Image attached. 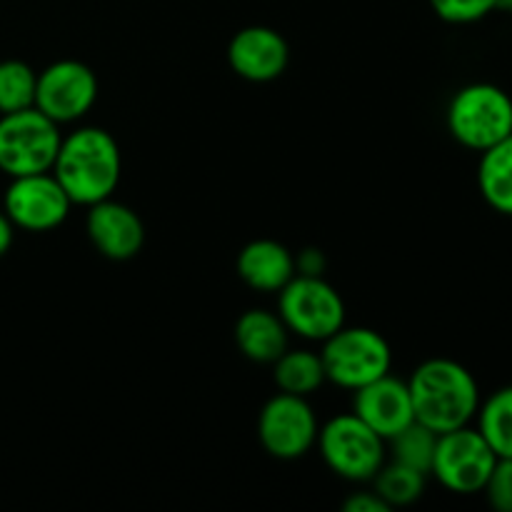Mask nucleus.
Here are the masks:
<instances>
[{
    "label": "nucleus",
    "mask_w": 512,
    "mask_h": 512,
    "mask_svg": "<svg viewBox=\"0 0 512 512\" xmlns=\"http://www.w3.org/2000/svg\"><path fill=\"white\" fill-rule=\"evenodd\" d=\"M70 203L63 185L50 173H33L10 178L3 195V210L15 225V230L28 233H48L68 220Z\"/></svg>",
    "instance_id": "9b49d317"
},
{
    "label": "nucleus",
    "mask_w": 512,
    "mask_h": 512,
    "mask_svg": "<svg viewBox=\"0 0 512 512\" xmlns=\"http://www.w3.org/2000/svg\"><path fill=\"white\" fill-rule=\"evenodd\" d=\"M370 430L388 443L393 435L408 428L415 420L413 400H410L408 380L395 378L393 373L353 390V410Z\"/></svg>",
    "instance_id": "4468645a"
},
{
    "label": "nucleus",
    "mask_w": 512,
    "mask_h": 512,
    "mask_svg": "<svg viewBox=\"0 0 512 512\" xmlns=\"http://www.w3.org/2000/svg\"><path fill=\"white\" fill-rule=\"evenodd\" d=\"M483 495L493 510L512 512V458H498Z\"/></svg>",
    "instance_id": "b1692460"
},
{
    "label": "nucleus",
    "mask_w": 512,
    "mask_h": 512,
    "mask_svg": "<svg viewBox=\"0 0 512 512\" xmlns=\"http://www.w3.org/2000/svg\"><path fill=\"white\" fill-rule=\"evenodd\" d=\"M273 383L280 393L310 398L315 390L323 388V383H328L320 353L308 348H288L273 363Z\"/></svg>",
    "instance_id": "a211bd4d"
},
{
    "label": "nucleus",
    "mask_w": 512,
    "mask_h": 512,
    "mask_svg": "<svg viewBox=\"0 0 512 512\" xmlns=\"http://www.w3.org/2000/svg\"><path fill=\"white\" fill-rule=\"evenodd\" d=\"M495 463H498V455L493 453L488 440L480 435L475 425H465V428L438 435L430 475L448 493L475 495L483 493Z\"/></svg>",
    "instance_id": "6e6552de"
},
{
    "label": "nucleus",
    "mask_w": 512,
    "mask_h": 512,
    "mask_svg": "<svg viewBox=\"0 0 512 512\" xmlns=\"http://www.w3.org/2000/svg\"><path fill=\"white\" fill-rule=\"evenodd\" d=\"M433 13L450 25H473L498 10V0H428Z\"/></svg>",
    "instance_id": "5701e85b"
},
{
    "label": "nucleus",
    "mask_w": 512,
    "mask_h": 512,
    "mask_svg": "<svg viewBox=\"0 0 512 512\" xmlns=\"http://www.w3.org/2000/svg\"><path fill=\"white\" fill-rule=\"evenodd\" d=\"M233 338L243 358L258 365H273L290 348V330L275 310L250 308L235 320Z\"/></svg>",
    "instance_id": "dca6fc26"
},
{
    "label": "nucleus",
    "mask_w": 512,
    "mask_h": 512,
    "mask_svg": "<svg viewBox=\"0 0 512 512\" xmlns=\"http://www.w3.org/2000/svg\"><path fill=\"white\" fill-rule=\"evenodd\" d=\"M328 270V258L318 248H303L295 253V275H310V278H323Z\"/></svg>",
    "instance_id": "393cba45"
},
{
    "label": "nucleus",
    "mask_w": 512,
    "mask_h": 512,
    "mask_svg": "<svg viewBox=\"0 0 512 512\" xmlns=\"http://www.w3.org/2000/svg\"><path fill=\"white\" fill-rule=\"evenodd\" d=\"M450 138L473 153L493 148L512 135V98L495 83H468L445 110Z\"/></svg>",
    "instance_id": "7ed1b4c3"
},
{
    "label": "nucleus",
    "mask_w": 512,
    "mask_h": 512,
    "mask_svg": "<svg viewBox=\"0 0 512 512\" xmlns=\"http://www.w3.org/2000/svg\"><path fill=\"white\" fill-rule=\"evenodd\" d=\"M498 10H503V13L512 15V0H498Z\"/></svg>",
    "instance_id": "cd10ccee"
},
{
    "label": "nucleus",
    "mask_w": 512,
    "mask_h": 512,
    "mask_svg": "<svg viewBox=\"0 0 512 512\" xmlns=\"http://www.w3.org/2000/svg\"><path fill=\"white\" fill-rule=\"evenodd\" d=\"M320 360H323L325 380L353 393L390 373L393 350L378 330L365 325H343L328 340H323Z\"/></svg>",
    "instance_id": "20e7f679"
},
{
    "label": "nucleus",
    "mask_w": 512,
    "mask_h": 512,
    "mask_svg": "<svg viewBox=\"0 0 512 512\" xmlns=\"http://www.w3.org/2000/svg\"><path fill=\"white\" fill-rule=\"evenodd\" d=\"M345 512H388V503L375 490H360L343 503Z\"/></svg>",
    "instance_id": "a878e982"
},
{
    "label": "nucleus",
    "mask_w": 512,
    "mask_h": 512,
    "mask_svg": "<svg viewBox=\"0 0 512 512\" xmlns=\"http://www.w3.org/2000/svg\"><path fill=\"white\" fill-rule=\"evenodd\" d=\"M85 235H88L90 245L113 263L133 260L145 245V225L140 215L130 205L118 203L113 198L88 205Z\"/></svg>",
    "instance_id": "ddd939ff"
},
{
    "label": "nucleus",
    "mask_w": 512,
    "mask_h": 512,
    "mask_svg": "<svg viewBox=\"0 0 512 512\" xmlns=\"http://www.w3.org/2000/svg\"><path fill=\"white\" fill-rule=\"evenodd\" d=\"M73 205L100 203L113 198L123 175V153L113 133L98 125H83L63 135L50 168Z\"/></svg>",
    "instance_id": "f257e3e1"
},
{
    "label": "nucleus",
    "mask_w": 512,
    "mask_h": 512,
    "mask_svg": "<svg viewBox=\"0 0 512 512\" xmlns=\"http://www.w3.org/2000/svg\"><path fill=\"white\" fill-rule=\"evenodd\" d=\"M38 73L25 60H0V115L35 105Z\"/></svg>",
    "instance_id": "4be33fe9"
},
{
    "label": "nucleus",
    "mask_w": 512,
    "mask_h": 512,
    "mask_svg": "<svg viewBox=\"0 0 512 512\" xmlns=\"http://www.w3.org/2000/svg\"><path fill=\"white\" fill-rule=\"evenodd\" d=\"M475 428L498 458H512V385L498 388L480 400Z\"/></svg>",
    "instance_id": "6ab92c4d"
},
{
    "label": "nucleus",
    "mask_w": 512,
    "mask_h": 512,
    "mask_svg": "<svg viewBox=\"0 0 512 512\" xmlns=\"http://www.w3.org/2000/svg\"><path fill=\"white\" fill-rule=\"evenodd\" d=\"M278 315L293 335L323 343L345 325V303L325 278L295 275L278 290Z\"/></svg>",
    "instance_id": "0eeeda50"
},
{
    "label": "nucleus",
    "mask_w": 512,
    "mask_h": 512,
    "mask_svg": "<svg viewBox=\"0 0 512 512\" xmlns=\"http://www.w3.org/2000/svg\"><path fill=\"white\" fill-rule=\"evenodd\" d=\"M373 490L380 498L388 503V508H408V505L418 503L428 485V475L418 473V470L400 465L395 460H385L383 468L378 470L373 480Z\"/></svg>",
    "instance_id": "aec40b11"
},
{
    "label": "nucleus",
    "mask_w": 512,
    "mask_h": 512,
    "mask_svg": "<svg viewBox=\"0 0 512 512\" xmlns=\"http://www.w3.org/2000/svg\"><path fill=\"white\" fill-rule=\"evenodd\" d=\"M478 190L495 213L512 218V135L480 153Z\"/></svg>",
    "instance_id": "f3484780"
},
{
    "label": "nucleus",
    "mask_w": 512,
    "mask_h": 512,
    "mask_svg": "<svg viewBox=\"0 0 512 512\" xmlns=\"http://www.w3.org/2000/svg\"><path fill=\"white\" fill-rule=\"evenodd\" d=\"M13 240H15V225L10 223L5 210H0V258L13 248Z\"/></svg>",
    "instance_id": "bb28decb"
},
{
    "label": "nucleus",
    "mask_w": 512,
    "mask_h": 512,
    "mask_svg": "<svg viewBox=\"0 0 512 512\" xmlns=\"http://www.w3.org/2000/svg\"><path fill=\"white\" fill-rule=\"evenodd\" d=\"M230 70L248 83H273L290 63L288 40L270 25H248L230 38L225 50Z\"/></svg>",
    "instance_id": "f8f14e48"
},
{
    "label": "nucleus",
    "mask_w": 512,
    "mask_h": 512,
    "mask_svg": "<svg viewBox=\"0 0 512 512\" xmlns=\"http://www.w3.org/2000/svg\"><path fill=\"white\" fill-rule=\"evenodd\" d=\"M415 420L443 435L475 423L480 385L463 363L450 358L423 360L408 378Z\"/></svg>",
    "instance_id": "f03ea898"
},
{
    "label": "nucleus",
    "mask_w": 512,
    "mask_h": 512,
    "mask_svg": "<svg viewBox=\"0 0 512 512\" xmlns=\"http://www.w3.org/2000/svg\"><path fill=\"white\" fill-rule=\"evenodd\" d=\"M318 430V415L308 398L275 393L260 408L258 440L265 453L275 460H298L308 455L315 448Z\"/></svg>",
    "instance_id": "9d476101"
},
{
    "label": "nucleus",
    "mask_w": 512,
    "mask_h": 512,
    "mask_svg": "<svg viewBox=\"0 0 512 512\" xmlns=\"http://www.w3.org/2000/svg\"><path fill=\"white\" fill-rule=\"evenodd\" d=\"M60 125L38 108L0 115V173L8 178L48 173L60 150Z\"/></svg>",
    "instance_id": "423d86ee"
},
{
    "label": "nucleus",
    "mask_w": 512,
    "mask_h": 512,
    "mask_svg": "<svg viewBox=\"0 0 512 512\" xmlns=\"http://www.w3.org/2000/svg\"><path fill=\"white\" fill-rule=\"evenodd\" d=\"M315 448L330 473L348 483H370L388 460V443L355 413H340L320 425Z\"/></svg>",
    "instance_id": "39448f33"
},
{
    "label": "nucleus",
    "mask_w": 512,
    "mask_h": 512,
    "mask_svg": "<svg viewBox=\"0 0 512 512\" xmlns=\"http://www.w3.org/2000/svg\"><path fill=\"white\" fill-rule=\"evenodd\" d=\"M98 90V75L83 60H55L38 73L35 108L58 125L78 123L93 110Z\"/></svg>",
    "instance_id": "1a4fd4ad"
},
{
    "label": "nucleus",
    "mask_w": 512,
    "mask_h": 512,
    "mask_svg": "<svg viewBox=\"0 0 512 512\" xmlns=\"http://www.w3.org/2000/svg\"><path fill=\"white\" fill-rule=\"evenodd\" d=\"M435 445H438V433H433L423 423L413 420L408 428H403L398 435H393L388 440L390 460H395L400 465H408V468L425 473L430 478Z\"/></svg>",
    "instance_id": "412c9836"
},
{
    "label": "nucleus",
    "mask_w": 512,
    "mask_h": 512,
    "mask_svg": "<svg viewBox=\"0 0 512 512\" xmlns=\"http://www.w3.org/2000/svg\"><path fill=\"white\" fill-rule=\"evenodd\" d=\"M238 278L258 293H278L295 278V255L270 238L250 240L235 260Z\"/></svg>",
    "instance_id": "2eb2a0df"
}]
</instances>
